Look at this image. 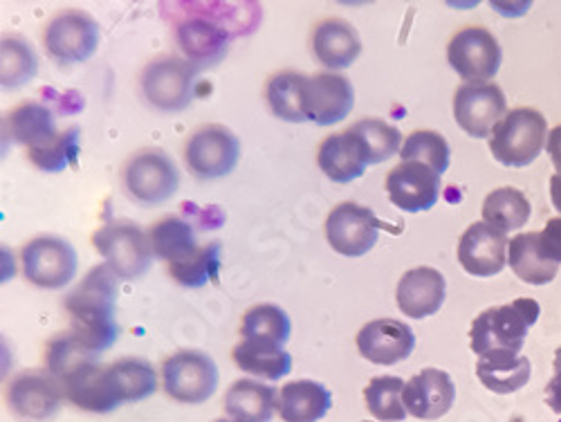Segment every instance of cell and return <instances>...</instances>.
I'll use <instances>...</instances> for the list:
<instances>
[{
    "label": "cell",
    "instance_id": "6",
    "mask_svg": "<svg viewBox=\"0 0 561 422\" xmlns=\"http://www.w3.org/2000/svg\"><path fill=\"white\" fill-rule=\"evenodd\" d=\"M218 366L203 351H178L162 364V389L180 404H203L218 389Z\"/></svg>",
    "mask_w": 561,
    "mask_h": 422
},
{
    "label": "cell",
    "instance_id": "27",
    "mask_svg": "<svg viewBox=\"0 0 561 422\" xmlns=\"http://www.w3.org/2000/svg\"><path fill=\"white\" fill-rule=\"evenodd\" d=\"M231 360L250 375L263 380H280L293 370V355L272 340L245 338L241 344L233 346Z\"/></svg>",
    "mask_w": 561,
    "mask_h": 422
},
{
    "label": "cell",
    "instance_id": "36",
    "mask_svg": "<svg viewBox=\"0 0 561 422\" xmlns=\"http://www.w3.org/2000/svg\"><path fill=\"white\" fill-rule=\"evenodd\" d=\"M38 72V57L30 41L5 36L0 43V83L8 90L27 85Z\"/></svg>",
    "mask_w": 561,
    "mask_h": 422
},
{
    "label": "cell",
    "instance_id": "20",
    "mask_svg": "<svg viewBox=\"0 0 561 422\" xmlns=\"http://www.w3.org/2000/svg\"><path fill=\"white\" fill-rule=\"evenodd\" d=\"M456 400V387L451 375L440 368H425L409 383H404L402 389V402L407 407V413H411L417 420H438L454 407Z\"/></svg>",
    "mask_w": 561,
    "mask_h": 422
},
{
    "label": "cell",
    "instance_id": "4",
    "mask_svg": "<svg viewBox=\"0 0 561 422\" xmlns=\"http://www.w3.org/2000/svg\"><path fill=\"white\" fill-rule=\"evenodd\" d=\"M548 139L546 117L535 109L510 111L490 135V151L505 167L533 164Z\"/></svg>",
    "mask_w": 561,
    "mask_h": 422
},
{
    "label": "cell",
    "instance_id": "22",
    "mask_svg": "<svg viewBox=\"0 0 561 422\" xmlns=\"http://www.w3.org/2000/svg\"><path fill=\"white\" fill-rule=\"evenodd\" d=\"M445 276L430 265H420L402 274L396 301L402 315L413 319H425L436 315L445 301Z\"/></svg>",
    "mask_w": 561,
    "mask_h": 422
},
{
    "label": "cell",
    "instance_id": "8",
    "mask_svg": "<svg viewBox=\"0 0 561 422\" xmlns=\"http://www.w3.org/2000/svg\"><path fill=\"white\" fill-rule=\"evenodd\" d=\"M124 190L139 205L167 203L180 186L175 162L160 149L137 151L124 164Z\"/></svg>",
    "mask_w": 561,
    "mask_h": 422
},
{
    "label": "cell",
    "instance_id": "19",
    "mask_svg": "<svg viewBox=\"0 0 561 422\" xmlns=\"http://www.w3.org/2000/svg\"><path fill=\"white\" fill-rule=\"evenodd\" d=\"M175 41L184 59L196 70L218 66L229 50V32L207 16H190L180 21L175 25Z\"/></svg>",
    "mask_w": 561,
    "mask_h": 422
},
{
    "label": "cell",
    "instance_id": "17",
    "mask_svg": "<svg viewBox=\"0 0 561 422\" xmlns=\"http://www.w3.org/2000/svg\"><path fill=\"white\" fill-rule=\"evenodd\" d=\"M355 104V90L351 81L335 72H319L308 77L304 90L306 119L319 126H333L342 122Z\"/></svg>",
    "mask_w": 561,
    "mask_h": 422
},
{
    "label": "cell",
    "instance_id": "48",
    "mask_svg": "<svg viewBox=\"0 0 561 422\" xmlns=\"http://www.w3.org/2000/svg\"><path fill=\"white\" fill-rule=\"evenodd\" d=\"M216 422H233V420H216Z\"/></svg>",
    "mask_w": 561,
    "mask_h": 422
},
{
    "label": "cell",
    "instance_id": "25",
    "mask_svg": "<svg viewBox=\"0 0 561 422\" xmlns=\"http://www.w3.org/2000/svg\"><path fill=\"white\" fill-rule=\"evenodd\" d=\"M333 407V396L314 380H295L280 387L276 413L284 422H319Z\"/></svg>",
    "mask_w": 561,
    "mask_h": 422
},
{
    "label": "cell",
    "instance_id": "14",
    "mask_svg": "<svg viewBox=\"0 0 561 422\" xmlns=\"http://www.w3.org/2000/svg\"><path fill=\"white\" fill-rule=\"evenodd\" d=\"M507 115L505 95L496 83H462L454 95L456 124L477 139L490 137Z\"/></svg>",
    "mask_w": 561,
    "mask_h": 422
},
{
    "label": "cell",
    "instance_id": "34",
    "mask_svg": "<svg viewBox=\"0 0 561 422\" xmlns=\"http://www.w3.org/2000/svg\"><path fill=\"white\" fill-rule=\"evenodd\" d=\"M483 220L499 227L501 231H517L530 220V203L526 194L514 186H501L488 194L483 201Z\"/></svg>",
    "mask_w": 561,
    "mask_h": 422
},
{
    "label": "cell",
    "instance_id": "35",
    "mask_svg": "<svg viewBox=\"0 0 561 422\" xmlns=\"http://www.w3.org/2000/svg\"><path fill=\"white\" fill-rule=\"evenodd\" d=\"M362 145L366 164H380L400 153L402 135L396 126L378 117H364L348 128Z\"/></svg>",
    "mask_w": 561,
    "mask_h": 422
},
{
    "label": "cell",
    "instance_id": "21",
    "mask_svg": "<svg viewBox=\"0 0 561 422\" xmlns=\"http://www.w3.org/2000/svg\"><path fill=\"white\" fill-rule=\"evenodd\" d=\"M66 400L90 413H111L122 402L117 398L108 364L88 362L61 380Z\"/></svg>",
    "mask_w": 561,
    "mask_h": 422
},
{
    "label": "cell",
    "instance_id": "37",
    "mask_svg": "<svg viewBox=\"0 0 561 422\" xmlns=\"http://www.w3.org/2000/svg\"><path fill=\"white\" fill-rule=\"evenodd\" d=\"M293 335V323L288 312L274 306V304H259L252 306L241 321V338H256V340H272L280 346H286V342Z\"/></svg>",
    "mask_w": 561,
    "mask_h": 422
},
{
    "label": "cell",
    "instance_id": "10",
    "mask_svg": "<svg viewBox=\"0 0 561 422\" xmlns=\"http://www.w3.org/2000/svg\"><path fill=\"white\" fill-rule=\"evenodd\" d=\"M23 274L32 286L59 290L77 276V250L59 237H36L21 250Z\"/></svg>",
    "mask_w": 561,
    "mask_h": 422
},
{
    "label": "cell",
    "instance_id": "11",
    "mask_svg": "<svg viewBox=\"0 0 561 422\" xmlns=\"http://www.w3.org/2000/svg\"><path fill=\"white\" fill-rule=\"evenodd\" d=\"M43 45L64 66L85 64L100 48V23L81 10H64L45 27Z\"/></svg>",
    "mask_w": 561,
    "mask_h": 422
},
{
    "label": "cell",
    "instance_id": "1",
    "mask_svg": "<svg viewBox=\"0 0 561 422\" xmlns=\"http://www.w3.org/2000/svg\"><path fill=\"white\" fill-rule=\"evenodd\" d=\"M117 274L104 263L92 267L81 284L66 297L70 333L92 353H106L119 335L117 312Z\"/></svg>",
    "mask_w": 561,
    "mask_h": 422
},
{
    "label": "cell",
    "instance_id": "9",
    "mask_svg": "<svg viewBox=\"0 0 561 422\" xmlns=\"http://www.w3.org/2000/svg\"><path fill=\"white\" fill-rule=\"evenodd\" d=\"M241 160V142L227 126L205 124L184 145V162L198 180L229 175Z\"/></svg>",
    "mask_w": 561,
    "mask_h": 422
},
{
    "label": "cell",
    "instance_id": "2",
    "mask_svg": "<svg viewBox=\"0 0 561 422\" xmlns=\"http://www.w3.org/2000/svg\"><path fill=\"white\" fill-rule=\"evenodd\" d=\"M539 312V304L528 297L483 310L470 328L472 351L479 357L492 351L522 353L528 331L537 323Z\"/></svg>",
    "mask_w": 561,
    "mask_h": 422
},
{
    "label": "cell",
    "instance_id": "43",
    "mask_svg": "<svg viewBox=\"0 0 561 422\" xmlns=\"http://www.w3.org/2000/svg\"><path fill=\"white\" fill-rule=\"evenodd\" d=\"M539 248L548 261L561 263V218H550L543 231H539Z\"/></svg>",
    "mask_w": 561,
    "mask_h": 422
},
{
    "label": "cell",
    "instance_id": "44",
    "mask_svg": "<svg viewBox=\"0 0 561 422\" xmlns=\"http://www.w3.org/2000/svg\"><path fill=\"white\" fill-rule=\"evenodd\" d=\"M546 149H548V156H550V160H552L557 173L561 175V124L554 126V128L548 133Z\"/></svg>",
    "mask_w": 561,
    "mask_h": 422
},
{
    "label": "cell",
    "instance_id": "32",
    "mask_svg": "<svg viewBox=\"0 0 561 422\" xmlns=\"http://www.w3.org/2000/svg\"><path fill=\"white\" fill-rule=\"evenodd\" d=\"M308 77L301 72L284 70L276 72L267 79L265 85V100L270 111L284 122H308L306 119V106H304V90H306Z\"/></svg>",
    "mask_w": 561,
    "mask_h": 422
},
{
    "label": "cell",
    "instance_id": "46",
    "mask_svg": "<svg viewBox=\"0 0 561 422\" xmlns=\"http://www.w3.org/2000/svg\"><path fill=\"white\" fill-rule=\"evenodd\" d=\"M550 198H552V205L561 212V175L559 173L550 178Z\"/></svg>",
    "mask_w": 561,
    "mask_h": 422
},
{
    "label": "cell",
    "instance_id": "29",
    "mask_svg": "<svg viewBox=\"0 0 561 422\" xmlns=\"http://www.w3.org/2000/svg\"><path fill=\"white\" fill-rule=\"evenodd\" d=\"M278 391L256 380H237L225 394V411L233 422H270Z\"/></svg>",
    "mask_w": 561,
    "mask_h": 422
},
{
    "label": "cell",
    "instance_id": "49",
    "mask_svg": "<svg viewBox=\"0 0 561 422\" xmlns=\"http://www.w3.org/2000/svg\"><path fill=\"white\" fill-rule=\"evenodd\" d=\"M559 422H561V420H559Z\"/></svg>",
    "mask_w": 561,
    "mask_h": 422
},
{
    "label": "cell",
    "instance_id": "31",
    "mask_svg": "<svg viewBox=\"0 0 561 422\" xmlns=\"http://www.w3.org/2000/svg\"><path fill=\"white\" fill-rule=\"evenodd\" d=\"M149 241L153 254L167 261V265L182 261L198 250L194 227L175 214L162 216L149 227Z\"/></svg>",
    "mask_w": 561,
    "mask_h": 422
},
{
    "label": "cell",
    "instance_id": "18",
    "mask_svg": "<svg viewBox=\"0 0 561 422\" xmlns=\"http://www.w3.org/2000/svg\"><path fill=\"white\" fill-rule=\"evenodd\" d=\"M415 349V335L411 326L400 319H376L362 326L357 333V351L364 360L380 364V366H393L404 362Z\"/></svg>",
    "mask_w": 561,
    "mask_h": 422
},
{
    "label": "cell",
    "instance_id": "33",
    "mask_svg": "<svg viewBox=\"0 0 561 422\" xmlns=\"http://www.w3.org/2000/svg\"><path fill=\"white\" fill-rule=\"evenodd\" d=\"M119 402H142L158 391L156 368L139 357H122L108 364Z\"/></svg>",
    "mask_w": 561,
    "mask_h": 422
},
{
    "label": "cell",
    "instance_id": "23",
    "mask_svg": "<svg viewBox=\"0 0 561 422\" xmlns=\"http://www.w3.org/2000/svg\"><path fill=\"white\" fill-rule=\"evenodd\" d=\"M312 53L321 66L342 70L353 66L362 55V41L351 23L325 19L312 32Z\"/></svg>",
    "mask_w": 561,
    "mask_h": 422
},
{
    "label": "cell",
    "instance_id": "26",
    "mask_svg": "<svg viewBox=\"0 0 561 422\" xmlns=\"http://www.w3.org/2000/svg\"><path fill=\"white\" fill-rule=\"evenodd\" d=\"M533 364L514 351H492L477 362V378L494 394L507 396L530 383Z\"/></svg>",
    "mask_w": 561,
    "mask_h": 422
},
{
    "label": "cell",
    "instance_id": "13",
    "mask_svg": "<svg viewBox=\"0 0 561 422\" xmlns=\"http://www.w3.org/2000/svg\"><path fill=\"white\" fill-rule=\"evenodd\" d=\"M382 223L368 207L357 203L337 205L325 218V241L342 256H364L376 248Z\"/></svg>",
    "mask_w": 561,
    "mask_h": 422
},
{
    "label": "cell",
    "instance_id": "47",
    "mask_svg": "<svg viewBox=\"0 0 561 422\" xmlns=\"http://www.w3.org/2000/svg\"><path fill=\"white\" fill-rule=\"evenodd\" d=\"M554 373H561V346L557 349V353H554Z\"/></svg>",
    "mask_w": 561,
    "mask_h": 422
},
{
    "label": "cell",
    "instance_id": "30",
    "mask_svg": "<svg viewBox=\"0 0 561 422\" xmlns=\"http://www.w3.org/2000/svg\"><path fill=\"white\" fill-rule=\"evenodd\" d=\"M507 265L524 284L546 286L557 276L559 265L548 261L539 248V231L517 233L507 246Z\"/></svg>",
    "mask_w": 561,
    "mask_h": 422
},
{
    "label": "cell",
    "instance_id": "38",
    "mask_svg": "<svg viewBox=\"0 0 561 422\" xmlns=\"http://www.w3.org/2000/svg\"><path fill=\"white\" fill-rule=\"evenodd\" d=\"M220 270V243H207L184 256L182 261L169 263V274L178 286L203 288L218 276Z\"/></svg>",
    "mask_w": 561,
    "mask_h": 422
},
{
    "label": "cell",
    "instance_id": "41",
    "mask_svg": "<svg viewBox=\"0 0 561 422\" xmlns=\"http://www.w3.org/2000/svg\"><path fill=\"white\" fill-rule=\"evenodd\" d=\"M402 162H423L432 167L438 175L449 169V145L436 130H413L400 149Z\"/></svg>",
    "mask_w": 561,
    "mask_h": 422
},
{
    "label": "cell",
    "instance_id": "16",
    "mask_svg": "<svg viewBox=\"0 0 561 422\" xmlns=\"http://www.w3.org/2000/svg\"><path fill=\"white\" fill-rule=\"evenodd\" d=\"M507 237L499 227L481 220L462 231L458 241V261L472 276H494L507 265Z\"/></svg>",
    "mask_w": 561,
    "mask_h": 422
},
{
    "label": "cell",
    "instance_id": "5",
    "mask_svg": "<svg viewBox=\"0 0 561 422\" xmlns=\"http://www.w3.org/2000/svg\"><path fill=\"white\" fill-rule=\"evenodd\" d=\"M198 70L180 57L162 55L149 61L139 75L145 100L162 113H180L190 109L196 92Z\"/></svg>",
    "mask_w": 561,
    "mask_h": 422
},
{
    "label": "cell",
    "instance_id": "39",
    "mask_svg": "<svg viewBox=\"0 0 561 422\" xmlns=\"http://www.w3.org/2000/svg\"><path fill=\"white\" fill-rule=\"evenodd\" d=\"M402 389H404V383L396 378V375H380V378H373L364 389L368 413L382 422H402L407 418Z\"/></svg>",
    "mask_w": 561,
    "mask_h": 422
},
{
    "label": "cell",
    "instance_id": "40",
    "mask_svg": "<svg viewBox=\"0 0 561 422\" xmlns=\"http://www.w3.org/2000/svg\"><path fill=\"white\" fill-rule=\"evenodd\" d=\"M98 353H92L83 346L70 331L55 335L48 346H45V368L61 383L70 373L81 368L88 362H98Z\"/></svg>",
    "mask_w": 561,
    "mask_h": 422
},
{
    "label": "cell",
    "instance_id": "28",
    "mask_svg": "<svg viewBox=\"0 0 561 422\" xmlns=\"http://www.w3.org/2000/svg\"><path fill=\"white\" fill-rule=\"evenodd\" d=\"M3 130L12 142L27 147V151L48 145L59 133L53 111L41 102H23L12 109L3 122Z\"/></svg>",
    "mask_w": 561,
    "mask_h": 422
},
{
    "label": "cell",
    "instance_id": "3",
    "mask_svg": "<svg viewBox=\"0 0 561 422\" xmlns=\"http://www.w3.org/2000/svg\"><path fill=\"white\" fill-rule=\"evenodd\" d=\"M92 246L106 265L126 281L145 276L153 265L149 231L130 220H111L92 233Z\"/></svg>",
    "mask_w": 561,
    "mask_h": 422
},
{
    "label": "cell",
    "instance_id": "24",
    "mask_svg": "<svg viewBox=\"0 0 561 422\" xmlns=\"http://www.w3.org/2000/svg\"><path fill=\"white\" fill-rule=\"evenodd\" d=\"M317 164L323 175L340 184L362 178L368 167L359 139L351 130L325 137L317 149Z\"/></svg>",
    "mask_w": 561,
    "mask_h": 422
},
{
    "label": "cell",
    "instance_id": "15",
    "mask_svg": "<svg viewBox=\"0 0 561 422\" xmlns=\"http://www.w3.org/2000/svg\"><path fill=\"white\" fill-rule=\"evenodd\" d=\"M440 175L423 162H402L387 175L385 190L389 201L409 214L427 212L440 198Z\"/></svg>",
    "mask_w": 561,
    "mask_h": 422
},
{
    "label": "cell",
    "instance_id": "12",
    "mask_svg": "<svg viewBox=\"0 0 561 422\" xmlns=\"http://www.w3.org/2000/svg\"><path fill=\"white\" fill-rule=\"evenodd\" d=\"M501 57L496 36L481 25H467L458 30L447 45L449 66L467 83H488L494 79L501 68Z\"/></svg>",
    "mask_w": 561,
    "mask_h": 422
},
{
    "label": "cell",
    "instance_id": "7",
    "mask_svg": "<svg viewBox=\"0 0 561 422\" xmlns=\"http://www.w3.org/2000/svg\"><path fill=\"white\" fill-rule=\"evenodd\" d=\"M5 398L21 422H48L61 411L66 394L48 368H25L10 380Z\"/></svg>",
    "mask_w": 561,
    "mask_h": 422
},
{
    "label": "cell",
    "instance_id": "45",
    "mask_svg": "<svg viewBox=\"0 0 561 422\" xmlns=\"http://www.w3.org/2000/svg\"><path fill=\"white\" fill-rule=\"evenodd\" d=\"M546 402L554 413H561V373H554V378L548 383Z\"/></svg>",
    "mask_w": 561,
    "mask_h": 422
},
{
    "label": "cell",
    "instance_id": "42",
    "mask_svg": "<svg viewBox=\"0 0 561 422\" xmlns=\"http://www.w3.org/2000/svg\"><path fill=\"white\" fill-rule=\"evenodd\" d=\"M30 162L45 171V173H59L79 160V128H68L57 133L48 145L36 147L27 151Z\"/></svg>",
    "mask_w": 561,
    "mask_h": 422
}]
</instances>
